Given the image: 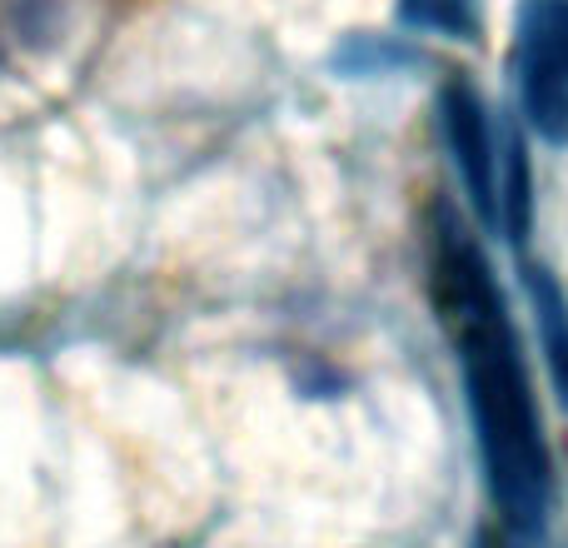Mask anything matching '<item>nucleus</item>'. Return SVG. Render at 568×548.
<instances>
[{
  "mask_svg": "<svg viewBox=\"0 0 568 548\" xmlns=\"http://www.w3.org/2000/svg\"><path fill=\"white\" fill-rule=\"evenodd\" d=\"M429 300L464 369L474 444L499 524L534 539L554 509V454L544 439V414L489 260L449 210L434 215Z\"/></svg>",
  "mask_w": 568,
  "mask_h": 548,
  "instance_id": "nucleus-1",
  "label": "nucleus"
},
{
  "mask_svg": "<svg viewBox=\"0 0 568 548\" xmlns=\"http://www.w3.org/2000/svg\"><path fill=\"white\" fill-rule=\"evenodd\" d=\"M519 105L534 135L568 145V0H524L514 30Z\"/></svg>",
  "mask_w": 568,
  "mask_h": 548,
  "instance_id": "nucleus-2",
  "label": "nucleus"
},
{
  "mask_svg": "<svg viewBox=\"0 0 568 548\" xmlns=\"http://www.w3.org/2000/svg\"><path fill=\"white\" fill-rule=\"evenodd\" d=\"M439 125H444V145L454 155L469 205L479 210V220L489 230H499V145H494V125H489V105L474 90V80L454 75L439 90Z\"/></svg>",
  "mask_w": 568,
  "mask_h": 548,
  "instance_id": "nucleus-3",
  "label": "nucleus"
},
{
  "mask_svg": "<svg viewBox=\"0 0 568 548\" xmlns=\"http://www.w3.org/2000/svg\"><path fill=\"white\" fill-rule=\"evenodd\" d=\"M529 300H534V319H539V344L554 394L568 409V294L559 290V280L549 270H529Z\"/></svg>",
  "mask_w": 568,
  "mask_h": 548,
  "instance_id": "nucleus-4",
  "label": "nucleus"
},
{
  "mask_svg": "<svg viewBox=\"0 0 568 548\" xmlns=\"http://www.w3.org/2000/svg\"><path fill=\"white\" fill-rule=\"evenodd\" d=\"M399 20L409 30L469 40L474 26H479V0H399Z\"/></svg>",
  "mask_w": 568,
  "mask_h": 548,
  "instance_id": "nucleus-5",
  "label": "nucleus"
},
{
  "mask_svg": "<svg viewBox=\"0 0 568 548\" xmlns=\"http://www.w3.org/2000/svg\"><path fill=\"white\" fill-rule=\"evenodd\" d=\"M474 548H529V539H524V534H514V529H504V524H494V529L479 534V544H474Z\"/></svg>",
  "mask_w": 568,
  "mask_h": 548,
  "instance_id": "nucleus-6",
  "label": "nucleus"
}]
</instances>
